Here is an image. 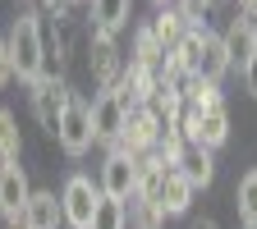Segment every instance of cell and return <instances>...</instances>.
<instances>
[{
	"mask_svg": "<svg viewBox=\"0 0 257 229\" xmlns=\"http://www.w3.org/2000/svg\"><path fill=\"white\" fill-rule=\"evenodd\" d=\"M69 83H64L60 74H42L37 83H32V115H37V124L46 128V133L55 138L60 133V119L64 110H69Z\"/></svg>",
	"mask_w": 257,
	"mask_h": 229,
	"instance_id": "4",
	"label": "cell"
},
{
	"mask_svg": "<svg viewBox=\"0 0 257 229\" xmlns=\"http://www.w3.org/2000/svg\"><path fill=\"white\" fill-rule=\"evenodd\" d=\"M55 142H60L64 156H87V147L96 142L92 138V106L83 101V96H69V110H64V119H60Z\"/></svg>",
	"mask_w": 257,
	"mask_h": 229,
	"instance_id": "7",
	"label": "cell"
},
{
	"mask_svg": "<svg viewBox=\"0 0 257 229\" xmlns=\"http://www.w3.org/2000/svg\"><path fill=\"white\" fill-rule=\"evenodd\" d=\"M230 64H234V60H230V46H225V37H220V32H207V37H202V60H198V74H193V78L220 83Z\"/></svg>",
	"mask_w": 257,
	"mask_h": 229,
	"instance_id": "12",
	"label": "cell"
},
{
	"mask_svg": "<svg viewBox=\"0 0 257 229\" xmlns=\"http://www.w3.org/2000/svg\"><path fill=\"white\" fill-rule=\"evenodd\" d=\"M101 206V183H92L87 174H69L60 188V211L64 229H92V215Z\"/></svg>",
	"mask_w": 257,
	"mask_h": 229,
	"instance_id": "3",
	"label": "cell"
},
{
	"mask_svg": "<svg viewBox=\"0 0 257 229\" xmlns=\"http://www.w3.org/2000/svg\"><path fill=\"white\" fill-rule=\"evenodd\" d=\"M74 5H78V0H74Z\"/></svg>",
	"mask_w": 257,
	"mask_h": 229,
	"instance_id": "31",
	"label": "cell"
},
{
	"mask_svg": "<svg viewBox=\"0 0 257 229\" xmlns=\"http://www.w3.org/2000/svg\"><path fill=\"white\" fill-rule=\"evenodd\" d=\"M128 220H134V229H166V211L147 197H128Z\"/></svg>",
	"mask_w": 257,
	"mask_h": 229,
	"instance_id": "20",
	"label": "cell"
},
{
	"mask_svg": "<svg viewBox=\"0 0 257 229\" xmlns=\"http://www.w3.org/2000/svg\"><path fill=\"white\" fill-rule=\"evenodd\" d=\"M156 5H166V0H156Z\"/></svg>",
	"mask_w": 257,
	"mask_h": 229,
	"instance_id": "30",
	"label": "cell"
},
{
	"mask_svg": "<svg viewBox=\"0 0 257 229\" xmlns=\"http://www.w3.org/2000/svg\"><path fill=\"white\" fill-rule=\"evenodd\" d=\"M239 10H243V14L252 19V14H257V0H239Z\"/></svg>",
	"mask_w": 257,
	"mask_h": 229,
	"instance_id": "28",
	"label": "cell"
},
{
	"mask_svg": "<svg viewBox=\"0 0 257 229\" xmlns=\"http://www.w3.org/2000/svg\"><path fill=\"white\" fill-rule=\"evenodd\" d=\"M175 5L184 10V19H193V23H202V14L211 10V0H175Z\"/></svg>",
	"mask_w": 257,
	"mask_h": 229,
	"instance_id": "22",
	"label": "cell"
},
{
	"mask_svg": "<svg viewBox=\"0 0 257 229\" xmlns=\"http://www.w3.org/2000/svg\"><path fill=\"white\" fill-rule=\"evenodd\" d=\"M147 28L156 32V42H161V51L170 55V51L179 46V37H184L188 28H193V19H184V10H179V5H175V10L166 5V10H161V14H156V19L147 23Z\"/></svg>",
	"mask_w": 257,
	"mask_h": 229,
	"instance_id": "15",
	"label": "cell"
},
{
	"mask_svg": "<svg viewBox=\"0 0 257 229\" xmlns=\"http://www.w3.org/2000/svg\"><path fill=\"white\" fill-rule=\"evenodd\" d=\"M23 229H64V211H60V197L46 188H32V202L19 220Z\"/></svg>",
	"mask_w": 257,
	"mask_h": 229,
	"instance_id": "11",
	"label": "cell"
},
{
	"mask_svg": "<svg viewBox=\"0 0 257 229\" xmlns=\"http://www.w3.org/2000/svg\"><path fill=\"white\" fill-rule=\"evenodd\" d=\"M248 46H252V55H257V14H252V28H248Z\"/></svg>",
	"mask_w": 257,
	"mask_h": 229,
	"instance_id": "27",
	"label": "cell"
},
{
	"mask_svg": "<svg viewBox=\"0 0 257 229\" xmlns=\"http://www.w3.org/2000/svg\"><path fill=\"white\" fill-rule=\"evenodd\" d=\"M161 60H166V51H161L156 32L152 28H138V37H134V64H143V69H161Z\"/></svg>",
	"mask_w": 257,
	"mask_h": 229,
	"instance_id": "19",
	"label": "cell"
},
{
	"mask_svg": "<svg viewBox=\"0 0 257 229\" xmlns=\"http://www.w3.org/2000/svg\"><path fill=\"white\" fill-rule=\"evenodd\" d=\"M92 229H128V206L101 197V206H96V215H92Z\"/></svg>",
	"mask_w": 257,
	"mask_h": 229,
	"instance_id": "21",
	"label": "cell"
},
{
	"mask_svg": "<svg viewBox=\"0 0 257 229\" xmlns=\"http://www.w3.org/2000/svg\"><path fill=\"white\" fill-rule=\"evenodd\" d=\"M10 78H14V60H10V46L0 42V92L10 87Z\"/></svg>",
	"mask_w": 257,
	"mask_h": 229,
	"instance_id": "25",
	"label": "cell"
},
{
	"mask_svg": "<svg viewBox=\"0 0 257 229\" xmlns=\"http://www.w3.org/2000/svg\"><path fill=\"white\" fill-rule=\"evenodd\" d=\"M37 5H42V14H51V19H69L74 0H37Z\"/></svg>",
	"mask_w": 257,
	"mask_h": 229,
	"instance_id": "24",
	"label": "cell"
},
{
	"mask_svg": "<svg viewBox=\"0 0 257 229\" xmlns=\"http://www.w3.org/2000/svg\"><path fill=\"white\" fill-rule=\"evenodd\" d=\"M128 110H134V101H128V92L115 83V87H106L101 96L92 101V138H96V147H119V133H124V124H128Z\"/></svg>",
	"mask_w": 257,
	"mask_h": 229,
	"instance_id": "2",
	"label": "cell"
},
{
	"mask_svg": "<svg viewBox=\"0 0 257 229\" xmlns=\"http://www.w3.org/2000/svg\"><path fill=\"white\" fill-rule=\"evenodd\" d=\"M19 156H23V133H19V119L14 110L0 106V165H19Z\"/></svg>",
	"mask_w": 257,
	"mask_h": 229,
	"instance_id": "17",
	"label": "cell"
},
{
	"mask_svg": "<svg viewBox=\"0 0 257 229\" xmlns=\"http://www.w3.org/2000/svg\"><path fill=\"white\" fill-rule=\"evenodd\" d=\"M28 202H32V183L23 165H0V215H5V224H19Z\"/></svg>",
	"mask_w": 257,
	"mask_h": 229,
	"instance_id": "9",
	"label": "cell"
},
{
	"mask_svg": "<svg viewBox=\"0 0 257 229\" xmlns=\"http://www.w3.org/2000/svg\"><path fill=\"white\" fill-rule=\"evenodd\" d=\"M161 211H166V220L170 215H184L188 206H193V183L179 174V170H166V179H161Z\"/></svg>",
	"mask_w": 257,
	"mask_h": 229,
	"instance_id": "13",
	"label": "cell"
},
{
	"mask_svg": "<svg viewBox=\"0 0 257 229\" xmlns=\"http://www.w3.org/2000/svg\"><path fill=\"white\" fill-rule=\"evenodd\" d=\"M128 14H134V0H92V32L115 37V32L128 23Z\"/></svg>",
	"mask_w": 257,
	"mask_h": 229,
	"instance_id": "16",
	"label": "cell"
},
{
	"mask_svg": "<svg viewBox=\"0 0 257 229\" xmlns=\"http://www.w3.org/2000/svg\"><path fill=\"white\" fill-rule=\"evenodd\" d=\"M161 133H166V124H161L156 106H138V110H128V124H124V133H119V147H115V151L147 156V151H156Z\"/></svg>",
	"mask_w": 257,
	"mask_h": 229,
	"instance_id": "6",
	"label": "cell"
},
{
	"mask_svg": "<svg viewBox=\"0 0 257 229\" xmlns=\"http://www.w3.org/2000/svg\"><path fill=\"white\" fill-rule=\"evenodd\" d=\"M5 46H10V60H14V78H23V83H37V78L46 74V60H51V51H46V37H42V14L23 10V14L10 23V37H5Z\"/></svg>",
	"mask_w": 257,
	"mask_h": 229,
	"instance_id": "1",
	"label": "cell"
},
{
	"mask_svg": "<svg viewBox=\"0 0 257 229\" xmlns=\"http://www.w3.org/2000/svg\"><path fill=\"white\" fill-rule=\"evenodd\" d=\"M239 74H243V87H248V96L257 101V55H248V60H243V69H239Z\"/></svg>",
	"mask_w": 257,
	"mask_h": 229,
	"instance_id": "23",
	"label": "cell"
},
{
	"mask_svg": "<svg viewBox=\"0 0 257 229\" xmlns=\"http://www.w3.org/2000/svg\"><path fill=\"white\" fill-rule=\"evenodd\" d=\"M10 229H23V224H10Z\"/></svg>",
	"mask_w": 257,
	"mask_h": 229,
	"instance_id": "29",
	"label": "cell"
},
{
	"mask_svg": "<svg viewBox=\"0 0 257 229\" xmlns=\"http://www.w3.org/2000/svg\"><path fill=\"white\" fill-rule=\"evenodd\" d=\"M175 170L193 183V192H198V188H207V183L216 179V160H211L207 147H193V142H188V151L179 156V165H175Z\"/></svg>",
	"mask_w": 257,
	"mask_h": 229,
	"instance_id": "14",
	"label": "cell"
},
{
	"mask_svg": "<svg viewBox=\"0 0 257 229\" xmlns=\"http://www.w3.org/2000/svg\"><path fill=\"white\" fill-rule=\"evenodd\" d=\"M87 69H92V78H96V83H101V92L119 83L124 60H119L115 37H106V32H92V42H87Z\"/></svg>",
	"mask_w": 257,
	"mask_h": 229,
	"instance_id": "10",
	"label": "cell"
},
{
	"mask_svg": "<svg viewBox=\"0 0 257 229\" xmlns=\"http://www.w3.org/2000/svg\"><path fill=\"white\" fill-rule=\"evenodd\" d=\"M234 211H239V224L243 229H257V170H248L234 188Z\"/></svg>",
	"mask_w": 257,
	"mask_h": 229,
	"instance_id": "18",
	"label": "cell"
},
{
	"mask_svg": "<svg viewBox=\"0 0 257 229\" xmlns=\"http://www.w3.org/2000/svg\"><path fill=\"white\" fill-rule=\"evenodd\" d=\"M101 197L110 202H128L138 192V156L128 151H106V165H101Z\"/></svg>",
	"mask_w": 257,
	"mask_h": 229,
	"instance_id": "8",
	"label": "cell"
},
{
	"mask_svg": "<svg viewBox=\"0 0 257 229\" xmlns=\"http://www.w3.org/2000/svg\"><path fill=\"white\" fill-rule=\"evenodd\" d=\"M184 138L193 147H207V151L225 147V142H230V110H225V101L202 106V110H188L184 115Z\"/></svg>",
	"mask_w": 257,
	"mask_h": 229,
	"instance_id": "5",
	"label": "cell"
},
{
	"mask_svg": "<svg viewBox=\"0 0 257 229\" xmlns=\"http://www.w3.org/2000/svg\"><path fill=\"white\" fill-rule=\"evenodd\" d=\"M188 229H220V224H216V220H211V215H202V220H193V224H188Z\"/></svg>",
	"mask_w": 257,
	"mask_h": 229,
	"instance_id": "26",
	"label": "cell"
}]
</instances>
